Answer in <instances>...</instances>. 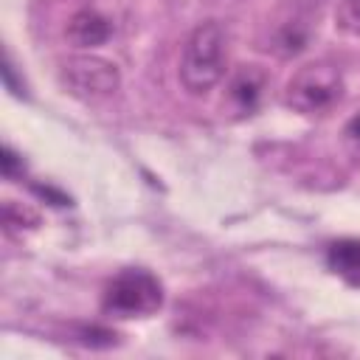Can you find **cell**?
Wrapping results in <instances>:
<instances>
[{
  "label": "cell",
  "instance_id": "9c48e42d",
  "mask_svg": "<svg viewBox=\"0 0 360 360\" xmlns=\"http://www.w3.org/2000/svg\"><path fill=\"white\" fill-rule=\"evenodd\" d=\"M346 138H349L352 143H357V146H360V112L346 124Z\"/></svg>",
  "mask_w": 360,
  "mask_h": 360
},
{
  "label": "cell",
  "instance_id": "8992f818",
  "mask_svg": "<svg viewBox=\"0 0 360 360\" xmlns=\"http://www.w3.org/2000/svg\"><path fill=\"white\" fill-rule=\"evenodd\" d=\"M112 34V22L96 11V8H82L70 17L68 28H65V37L73 48H96V45H104Z\"/></svg>",
  "mask_w": 360,
  "mask_h": 360
},
{
  "label": "cell",
  "instance_id": "52a82bcc",
  "mask_svg": "<svg viewBox=\"0 0 360 360\" xmlns=\"http://www.w3.org/2000/svg\"><path fill=\"white\" fill-rule=\"evenodd\" d=\"M329 267L349 278V281H360V239H340V242H332L329 245Z\"/></svg>",
  "mask_w": 360,
  "mask_h": 360
},
{
  "label": "cell",
  "instance_id": "3957f363",
  "mask_svg": "<svg viewBox=\"0 0 360 360\" xmlns=\"http://www.w3.org/2000/svg\"><path fill=\"white\" fill-rule=\"evenodd\" d=\"M163 307V287L158 276L143 267L121 270L101 295V312L110 318H146Z\"/></svg>",
  "mask_w": 360,
  "mask_h": 360
},
{
  "label": "cell",
  "instance_id": "7a4b0ae2",
  "mask_svg": "<svg viewBox=\"0 0 360 360\" xmlns=\"http://www.w3.org/2000/svg\"><path fill=\"white\" fill-rule=\"evenodd\" d=\"M340 96H343V76L326 59L301 65L284 87V104L301 115H321L332 110L340 101Z\"/></svg>",
  "mask_w": 360,
  "mask_h": 360
},
{
  "label": "cell",
  "instance_id": "6da1fadb",
  "mask_svg": "<svg viewBox=\"0 0 360 360\" xmlns=\"http://www.w3.org/2000/svg\"><path fill=\"white\" fill-rule=\"evenodd\" d=\"M228 39L219 22L208 20L200 22L186 45H183V56H180V84L186 87V93L191 96H202L208 93L222 76H225V56H228Z\"/></svg>",
  "mask_w": 360,
  "mask_h": 360
},
{
  "label": "cell",
  "instance_id": "ba28073f",
  "mask_svg": "<svg viewBox=\"0 0 360 360\" xmlns=\"http://www.w3.org/2000/svg\"><path fill=\"white\" fill-rule=\"evenodd\" d=\"M0 160H3V174H6V177H14L17 169H22V160L14 155L11 146H3V158H0Z\"/></svg>",
  "mask_w": 360,
  "mask_h": 360
},
{
  "label": "cell",
  "instance_id": "5b68a950",
  "mask_svg": "<svg viewBox=\"0 0 360 360\" xmlns=\"http://www.w3.org/2000/svg\"><path fill=\"white\" fill-rule=\"evenodd\" d=\"M264 84H267V76L262 68L256 65H242L231 84H228V104L236 115H250L259 101H262V93H264Z\"/></svg>",
  "mask_w": 360,
  "mask_h": 360
},
{
  "label": "cell",
  "instance_id": "277c9868",
  "mask_svg": "<svg viewBox=\"0 0 360 360\" xmlns=\"http://www.w3.org/2000/svg\"><path fill=\"white\" fill-rule=\"evenodd\" d=\"M59 82L79 101H104L118 90L121 73L110 59H101L96 53H79L62 65Z\"/></svg>",
  "mask_w": 360,
  "mask_h": 360
}]
</instances>
